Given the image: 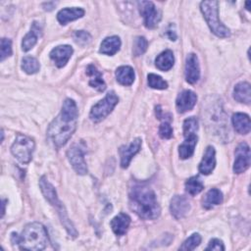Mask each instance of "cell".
Returning <instances> with one entry per match:
<instances>
[{
  "label": "cell",
  "instance_id": "d6986e66",
  "mask_svg": "<svg viewBox=\"0 0 251 251\" xmlns=\"http://www.w3.org/2000/svg\"><path fill=\"white\" fill-rule=\"evenodd\" d=\"M41 35V25L37 22H33L30 31L25 34L22 41V49L24 51H29L37 42L38 36Z\"/></svg>",
  "mask_w": 251,
  "mask_h": 251
},
{
  "label": "cell",
  "instance_id": "7c38bea8",
  "mask_svg": "<svg viewBox=\"0 0 251 251\" xmlns=\"http://www.w3.org/2000/svg\"><path fill=\"white\" fill-rule=\"evenodd\" d=\"M141 147V139L140 138H135L133 139L129 144L127 145H123L119 149L120 157H121V166L122 168L126 169L128 167L132 157L138 153Z\"/></svg>",
  "mask_w": 251,
  "mask_h": 251
},
{
  "label": "cell",
  "instance_id": "ffe728a7",
  "mask_svg": "<svg viewBox=\"0 0 251 251\" xmlns=\"http://www.w3.org/2000/svg\"><path fill=\"white\" fill-rule=\"evenodd\" d=\"M130 224V218L128 215L125 213H120L116 217H114L110 223L112 230L117 235H124Z\"/></svg>",
  "mask_w": 251,
  "mask_h": 251
},
{
  "label": "cell",
  "instance_id": "ac0fdd59",
  "mask_svg": "<svg viewBox=\"0 0 251 251\" xmlns=\"http://www.w3.org/2000/svg\"><path fill=\"white\" fill-rule=\"evenodd\" d=\"M84 16V10L81 8H65L58 12L57 20L61 25H67L69 22L77 20Z\"/></svg>",
  "mask_w": 251,
  "mask_h": 251
},
{
  "label": "cell",
  "instance_id": "9a60e30c",
  "mask_svg": "<svg viewBox=\"0 0 251 251\" xmlns=\"http://www.w3.org/2000/svg\"><path fill=\"white\" fill-rule=\"evenodd\" d=\"M73 52L74 50L70 45H59L51 50L49 56L58 68H62L69 62Z\"/></svg>",
  "mask_w": 251,
  "mask_h": 251
},
{
  "label": "cell",
  "instance_id": "d590c367",
  "mask_svg": "<svg viewBox=\"0 0 251 251\" xmlns=\"http://www.w3.org/2000/svg\"><path fill=\"white\" fill-rule=\"evenodd\" d=\"M206 250H217V251L225 250V245L222 240L218 238H213L210 240L209 245L206 247Z\"/></svg>",
  "mask_w": 251,
  "mask_h": 251
},
{
  "label": "cell",
  "instance_id": "4dcf8cb0",
  "mask_svg": "<svg viewBox=\"0 0 251 251\" xmlns=\"http://www.w3.org/2000/svg\"><path fill=\"white\" fill-rule=\"evenodd\" d=\"M148 47V42L145 37L143 36H137L135 37L133 41V48H132V53L134 56H140L145 53Z\"/></svg>",
  "mask_w": 251,
  "mask_h": 251
},
{
  "label": "cell",
  "instance_id": "603a6c76",
  "mask_svg": "<svg viewBox=\"0 0 251 251\" xmlns=\"http://www.w3.org/2000/svg\"><path fill=\"white\" fill-rule=\"evenodd\" d=\"M233 98L240 103L250 104L251 102V88L250 84L246 81H241L234 86Z\"/></svg>",
  "mask_w": 251,
  "mask_h": 251
},
{
  "label": "cell",
  "instance_id": "7a4b0ae2",
  "mask_svg": "<svg viewBox=\"0 0 251 251\" xmlns=\"http://www.w3.org/2000/svg\"><path fill=\"white\" fill-rule=\"evenodd\" d=\"M129 207L143 220H155L161 212L155 192L144 184H135L130 189Z\"/></svg>",
  "mask_w": 251,
  "mask_h": 251
},
{
  "label": "cell",
  "instance_id": "5bb4252c",
  "mask_svg": "<svg viewBox=\"0 0 251 251\" xmlns=\"http://www.w3.org/2000/svg\"><path fill=\"white\" fill-rule=\"evenodd\" d=\"M185 79L188 83L194 84L200 77V67L199 61L195 54L190 53L186 57L185 61Z\"/></svg>",
  "mask_w": 251,
  "mask_h": 251
},
{
  "label": "cell",
  "instance_id": "f546056e",
  "mask_svg": "<svg viewBox=\"0 0 251 251\" xmlns=\"http://www.w3.org/2000/svg\"><path fill=\"white\" fill-rule=\"evenodd\" d=\"M147 81H148V85L151 88L166 89L168 87V82L164 80L160 75H157L155 74H149L147 75Z\"/></svg>",
  "mask_w": 251,
  "mask_h": 251
},
{
  "label": "cell",
  "instance_id": "6da1fadb",
  "mask_svg": "<svg viewBox=\"0 0 251 251\" xmlns=\"http://www.w3.org/2000/svg\"><path fill=\"white\" fill-rule=\"evenodd\" d=\"M78 110L73 99H66L60 114L52 121L47 129V135L56 148L64 146L76 128Z\"/></svg>",
  "mask_w": 251,
  "mask_h": 251
},
{
  "label": "cell",
  "instance_id": "44dd1931",
  "mask_svg": "<svg viewBox=\"0 0 251 251\" xmlns=\"http://www.w3.org/2000/svg\"><path fill=\"white\" fill-rule=\"evenodd\" d=\"M86 74L90 77L89 85L95 88L97 91L103 92L106 89V83L102 78V74L96 69L94 65H88L86 68Z\"/></svg>",
  "mask_w": 251,
  "mask_h": 251
},
{
  "label": "cell",
  "instance_id": "484cf974",
  "mask_svg": "<svg viewBox=\"0 0 251 251\" xmlns=\"http://www.w3.org/2000/svg\"><path fill=\"white\" fill-rule=\"evenodd\" d=\"M175 64V57H174V53L167 49L165 51H163L161 54H159L157 56V58L155 59V65L156 67L163 72L169 71L173 68Z\"/></svg>",
  "mask_w": 251,
  "mask_h": 251
},
{
  "label": "cell",
  "instance_id": "277c9868",
  "mask_svg": "<svg viewBox=\"0 0 251 251\" xmlns=\"http://www.w3.org/2000/svg\"><path fill=\"white\" fill-rule=\"evenodd\" d=\"M219 3L217 1H203L200 3V10L211 31L218 37H228L229 29L219 19Z\"/></svg>",
  "mask_w": 251,
  "mask_h": 251
},
{
  "label": "cell",
  "instance_id": "f35d334b",
  "mask_svg": "<svg viewBox=\"0 0 251 251\" xmlns=\"http://www.w3.org/2000/svg\"><path fill=\"white\" fill-rule=\"evenodd\" d=\"M5 202H6V200H3V202H2V217L5 213Z\"/></svg>",
  "mask_w": 251,
  "mask_h": 251
},
{
  "label": "cell",
  "instance_id": "1f68e13d",
  "mask_svg": "<svg viewBox=\"0 0 251 251\" xmlns=\"http://www.w3.org/2000/svg\"><path fill=\"white\" fill-rule=\"evenodd\" d=\"M201 242V236L199 233H193L190 235L179 247V250H194Z\"/></svg>",
  "mask_w": 251,
  "mask_h": 251
},
{
  "label": "cell",
  "instance_id": "e0dca14e",
  "mask_svg": "<svg viewBox=\"0 0 251 251\" xmlns=\"http://www.w3.org/2000/svg\"><path fill=\"white\" fill-rule=\"evenodd\" d=\"M216 152L213 146H208L199 164L198 170L202 175H210L216 166Z\"/></svg>",
  "mask_w": 251,
  "mask_h": 251
},
{
  "label": "cell",
  "instance_id": "836d02e7",
  "mask_svg": "<svg viewBox=\"0 0 251 251\" xmlns=\"http://www.w3.org/2000/svg\"><path fill=\"white\" fill-rule=\"evenodd\" d=\"M74 39L77 44L83 46V45L87 44L90 41L91 36L88 32L84 31V30H77L74 34Z\"/></svg>",
  "mask_w": 251,
  "mask_h": 251
},
{
  "label": "cell",
  "instance_id": "8992f818",
  "mask_svg": "<svg viewBox=\"0 0 251 251\" xmlns=\"http://www.w3.org/2000/svg\"><path fill=\"white\" fill-rule=\"evenodd\" d=\"M198 120L195 117H190L183 122V136L184 141L178 147V155L181 159H187L194 153L197 144Z\"/></svg>",
  "mask_w": 251,
  "mask_h": 251
},
{
  "label": "cell",
  "instance_id": "cb8c5ba5",
  "mask_svg": "<svg viewBox=\"0 0 251 251\" xmlns=\"http://www.w3.org/2000/svg\"><path fill=\"white\" fill-rule=\"evenodd\" d=\"M121 47V39L119 36L113 35L106 37L100 44V49L99 52L105 55H115Z\"/></svg>",
  "mask_w": 251,
  "mask_h": 251
},
{
  "label": "cell",
  "instance_id": "30bf717a",
  "mask_svg": "<svg viewBox=\"0 0 251 251\" xmlns=\"http://www.w3.org/2000/svg\"><path fill=\"white\" fill-rule=\"evenodd\" d=\"M234 155L235 159L233 163V172L235 174H241L245 172L250 166L251 153L248 144L245 142L238 144L234 151Z\"/></svg>",
  "mask_w": 251,
  "mask_h": 251
},
{
  "label": "cell",
  "instance_id": "2e32d148",
  "mask_svg": "<svg viewBox=\"0 0 251 251\" xmlns=\"http://www.w3.org/2000/svg\"><path fill=\"white\" fill-rule=\"evenodd\" d=\"M197 95L191 90H183L180 92L176 100V107L178 113H185L190 111L196 104Z\"/></svg>",
  "mask_w": 251,
  "mask_h": 251
},
{
  "label": "cell",
  "instance_id": "4316f807",
  "mask_svg": "<svg viewBox=\"0 0 251 251\" xmlns=\"http://www.w3.org/2000/svg\"><path fill=\"white\" fill-rule=\"evenodd\" d=\"M223 200H224L223 193L217 188H212L204 196L203 201H202V205L205 209L209 210V209H212L213 207H215L217 205L222 204Z\"/></svg>",
  "mask_w": 251,
  "mask_h": 251
},
{
  "label": "cell",
  "instance_id": "d4e9b609",
  "mask_svg": "<svg viewBox=\"0 0 251 251\" xmlns=\"http://www.w3.org/2000/svg\"><path fill=\"white\" fill-rule=\"evenodd\" d=\"M134 71L129 66H121L116 71L117 81L122 85H130L134 81Z\"/></svg>",
  "mask_w": 251,
  "mask_h": 251
},
{
  "label": "cell",
  "instance_id": "9c48e42d",
  "mask_svg": "<svg viewBox=\"0 0 251 251\" xmlns=\"http://www.w3.org/2000/svg\"><path fill=\"white\" fill-rule=\"evenodd\" d=\"M138 9L144 19V25L147 28H154L161 20V13L157 10L151 1H139Z\"/></svg>",
  "mask_w": 251,
  "mask_h": 251
},
{
  "label": "cell",
  "instance_id": "3957f363",
  "mask_svg": "<svg viewBox=\"0 0 251 251\" xmlns=\"http://www.w3.org/2000/svg\"><path fill=\"white\" fill-rule=\"evenodd\" d=\"M11 240L14 244H18L20 249L37 251L46 247L48 234L44 226L35 222L26 225L20 235L13 232Z\"/></svg>",
  "mask_w": 251,
  "mask_h": 251
},
{
  "label": "cell",
  "instance_id": "8fae6325",
  "mask_svg": "<svg viewBox=\"0 0 251 251\" xmlns=\"http://www.w3.org/2000/svg\"><path fill=\"white\" fill-rule=\"evenodd\" d=\"M68 159L73 169L78 175H85L87 173V166L84 160V151L78 144H74L67 152Z\"/></svg>",
  "mask_w": 251,
  "mask_h": 251
},
{
  "label": "cell",
  "instance_id": "83f0119b",
  "mask_svg": "<svg viewBox=\"0 0 251 251\" xmlns=\"http://www.w3.org/2000/svg\"><path fill=\"white\" fill-rule=\"evenodd\" d=\"M204 188L202 180L198 176H191L185 182V190L190 195H196L200 193Z\"/></svg>",
  "mask_w": 251,
  "mask_h": 251
},
{
  "label": "cell",
  "instance_id": "f1b7e54d",
  "mask_svg": "<svg viewBox=\"0 0 251 251\" xmlns=\"http://www.w3.org/2000/svg\"><path fill=\"white\" fill-rule=\"evenodd\" d=\"M22 69L28 75L35 74L39 71L40 65L38 61L31 56H25L22 60Z\"/></svg>",
  "mask_w": 251,
  "mask_h": 251
},
{
  "label": "cell",
  "instance_id": "8d00e7d4",
  "mask_svg": "<svg viewBox=\"0 0 251 251\" xmlns=\"http://www.w3.org/2000/svg\"><path fill=\"white\" fill-rule=\"evenodd\" d=\"M55 5H56L55 2H47V3L43 4V7H44V10H47V7H49L48 11H51L55 7Z\"/></svg>",
  "mask_w": 251,
  "mask_h": 251
},
{
  "label": "cell",
  "instance_id": "7402d4cb",
  "mask_svg": "<svg viewBox=\"0 0 251 251\" xmlns=\"http://www.w3.org/2000/svg\"><path fill=\"white\" fill-rule=\"evenodd\" d=\"M232 126L234 129L241 134H247L250 131L251 124L248 115L243 113H235L231 118Z\"/></svg>",
  "mask_w": 251,
  "mask_h": 251
},
{
  "label": "cell",
  "instance_id": "e575fe53",
  "mask_svg": "<svg viewBox=\"0 0 251 251\" xmlns=\"http://www.w3.org/2000/svg\"><path fill=\"white\" fill-rule=\"evenodd\" d=\"M159 135L164 139H169L173 136V128L168 122L161 124L159 127Z\"/></svg>",
  "mask_w": 251,
  "mask_h": 251
},
{
  "label": "cell",
  "instance_id": "ab89813d",
  "mask_svg": "<svg viewBox=\"0 0 251 251\" xmlns=\"http://www.w3.org/2000/svg\"><path fill=\"white\" fill-rule=\"evenodd\" d=\"M245 4H246V9H247V10H250V4H251V2H250V1H247Z\"/></svg>",
  "mask_w": 251,
  "mask_h": 251
},
{
  "label": "cell",
  "instance_id": "4fadbf2b",
  "mask_svg": "<svg viewBox=\"0 0 251 251\" xmlns=\"http://www.w3.org/2000/svg\"><path fill=\"white\" fill-rule=\"evenodd\" d=\"M190 210L188 199L182 195H175L171 199L170 211L173 217L176 220L183 218Z\"/></svg>",
  "mask_w": 251,
  "mask_h": 251
},
{
  "label": "cell",
  "instance_id": "ba28073f",
  "mask_svg": "<svg viewBox=\"0 0 251 251\" xmlns=\"http://www.w3.org/2000/svg\"><path fill=\"white\" fill-rule=\"evenodd\" d=\"M118 102L119 97L116 95V93L114 91L108 92L102 100H100L91 108L89 118L95 123L104 120L113 111Z\"/></svg>",
  "mask_w": 251,
  "mask_h": 251
},
{
  "label": "cell",
  "instance_id": "74e56055",
  "mask_svg": "<svg viewBox=\"0 0 251 251\" xmlns=\"http://www.w3.org/2000/svg\"><path fill=\"white\" fill-rule=\"evenodd\" d=\"M167 34H168V36H169V38H170L171 40H176V32H175V30H172V29H168V30H167Z\"/></svg>",
  "mask_w": 251,
  "mask_h": 251
},
{
  "label": "cell",
  "instance_id": "52a82bcc",
  "mask_svg": "<svg viewBox=\"0 0 251 251\" xmlns=\"http://www.w3.org/2000/svg\"><path fill=\"white\" fill-rule=\"evenodd\" d=\"M34 147V141L30 137L19 133L11 146V152L21 163L27 164L32 158Z\"/></svg>",
  "mask_w": 251,
  "mask_h": 251
},
{
  "label": "cell",
  "instance_id": "5b68a950",
  "mask_svg": "<svg viewBox=\"0 0 251 251\" xmlns=\"http://www.w3.org/2000/svg\"><path fill=\"white\" fill-rule=\"evenodd\" d=\"M39 186H40L41 192L44 195L45 199L52 206L57 208L59 216H60V219H61V222H62L64 227L66 228V230L68 232H73L75 230V226H74L73 223L71 222V220L69 219L64 205L58 199L57 192H56V189L54 188V186L47 180V178L45 176H41V178L39 180Z\"/></svg>",
  "mask_w": 251,
  "mask_h": 251
},
{
  "label": "cell",
  "instance_id": "d6a6232c",
  "mask_svg": "<svg viewBox=\"0 0 251 251\" xmlns=\"http://www.w3.org/2000/svg\"><path fill=\"white\" fill-rule=\"evenodd\" d=\"M12 55V41L8 38L1 39V57L0 60L4 61Z\"/></svg>",
  "mask_w": 251,
  "mask_h": 251
}]
</instances>
